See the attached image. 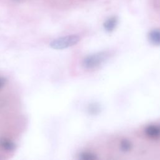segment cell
<instances>
[{"instance_id":"obj_1","label":"cell","mask_w":160,"mask_h":160,"mask_svg":"<svg viewBox=\"0 0 160 160\" xmlns=\"http://www.w3.org/2000/svg\"><path fill=\"white\" fill-rule=\"evenodd\" d=\"M111 55V52L109 51H99L88 55L82 60V66L87 69H95L107 61Z\"/></svg>"},{"instance_id":"obj_2","label":"cell","mask_w":160,"mask_h":160,"mask_svg":"<svg viewBox=\"0 0 160 160\" xmlns=\"http://www.w3.org/2000/svg\"><path fill=\"white\" fill-rule=\"evenodd\" d=\"M80 41L79 36L71 34L66 36L60 37L52 40L49 46L54 49H63L77 44Z\"/></svg>"},{"instance_id":"obj_3","label":"cell","mask_w":160,"mask_h":160,"mask_svg":"<svg viewBox=\"0 0 160 160\" xmlns=\"http://www.w3.org/2000/svg\"><path fill=\"white\" fill-rule=\"evenodd\" d=\"M144 133L149 138L158 139L160 137V128L153 124L147 126L144 129Z\"/></svg>"},{"instance_id":"obj_4","label":"cell","mask_w":160,"mask_h":160,"mask_svg":"<svg viewBox=\"0 0 160 160\" xmlns=\"http://www.w3.org/2000/svg\"><path fill=\"white\" fill-rule=\"evenodd\" d=\"M117 24H118V19L116 17L113 16L107 19L104 21L103 24V27L106 32H111L116 28Z\"/></svg>"},{"instance_id":"obj_5","label":"cell","mask_w":160,"mask_h":160,"mask_svg":"<svg viewBox=\"0 0 160 160\" xmlns=\"http://www.w3.org/2000/svg\"><path fill=\"white\" fill-rule=\"evenodd\" d=\"M148 39L149 42L155 46L160 45V30L153 29L148 34Z\"/></svg>"},{"instance_id":"obj_6","label":"cell","mask_w":160,"mask_h":160,"mask_svg":"<svg viewBox=\"0 0 160 160\" xmlns=\"http://www.w3.org/2000/svg\"><path fill=\"white\" fill-rule=\"evenodd\" d=\"M132 147V142L127 139H122L119 143V149L122 152H126L129 151Z\"/></svg>"},{"instance_id":"obj_7","label":"cell","mask_w":160,"mask_h":160,"mask_svg":"<svg viewBox=\"0 0 160 160\" xmlns=\"http://www.w3.org/2000/svg\"><path fill=\"white\" fill-rule=\"evenodd\" d=\"M79 159L82 160H95L98 159V156L92 152H84L79 154Z\"/></svg>"},{"instance_id":"obj_8","label":"cell","mask_w":160,"mask_h":160,"mask_svg":"<svg viewBox=\"0 0 160 160\" xmlns=\"http://www.w3.org/2000/svg\"><path fill=\"white\" fill-rule=\"evenodd\" d=\"M100 111H101V108L96 103L91 104L89 106V107H88V112L91 114H99Z\"/></svg>"},{"instance_id":"obj_9","label":"cell","mask_w":160,"mask_h":160,"mask_svg":"<svg viewBox=\"0 0 160 160\" xmlns=\"http://www.w3.org/2000/svg\"><path fill=\"white\" fill-rule=\"evenodd\" d=\"M5 84H6V79L2 77H0V89L2 88Z\"/></svg>"}]
</instances>
